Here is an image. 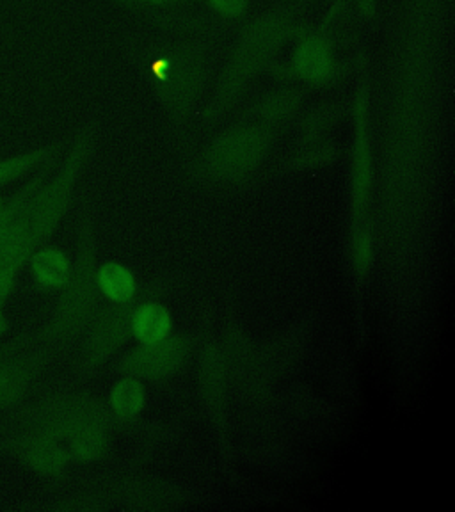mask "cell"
Instances as JSON below:
<instances>
[{
	"label": "cell",
	"instance_id": "obj_29",
	"mask_svg": "<svg viewBox=\"0 0 455 512\" xmlns=\"http://www.w3.org/2000/svg\"><path fill=\"white\" fill-rule=\"evenodd\" d=\"M11 329V320H9L8 310H6V303H0V338L8 335Z\"/></svg>",
	"mask_w": 455,
	"mask_h": 512
},
{
	"label": "cell",
	"instance_id": "obj_5",
	"mask_svg": "<svg viewBox=\"0 0 455 512\" xmlns=\"http://www.w3.org/2000/svg\"><path fill=\"white\" fill-rule=\"evenodd\" d=\"M276 132L244 121L214 137L201 152L198 171L216 184H239L255 175L271 153Z\"/></svg>",
	"mask_w": 455,
	"mask_h": 512
},
{
	"label": "cell",
	"instance_id": "obj_3",
	"mask_svg": "<svg viewBox=\"0 0 455 512\" xmlns=\"http://www.w3.org/2000/svg\"><path fill=\"white\" fill-rule=\"evenodd\" d=\"M152 88L176 125L198 111L212 82V64L205 48L191 41L166 43L150 50Z\"/></svg>",
	"mask_w": 455,
	"mask_h": 512
},
{
	"label": "cell",
	"instance_id": "obj_10",
	"mask_svg": "<svg viewBox=\"0 0 455 512\" xmlns=\"http://www.w3.org/2000/svg\"><path fill=\"white\" fill-rule=\"evenodd\" d=\"M0 457H9L45 479L63 477L68 464L72 463L63 441L18 429H9L0 438Z\"/></svg>",
	"mask_w": 455,
	"mask_h": 512
},
{
	"label": "cell",
	"instance_id": "obj_12",
	"mask_svg": "<svg viewBox=\"0 0 455 512\" xmlns=\"http://www.w3.org/2000/svg\"><path fill=\"white\" fill-rule=\"evenodd\" d=\"M54 349L41 345L38 349L27 347L0 360V413L18 406L29 393L32 384L45 372L52 361Z\"/></svg>",
	"mask_w": 455,
	"mask_h": 512
},
{
	"label": "cell",
	"instance_id": "obj_27",
	"mask_svg": "<svg viewBox=\"0 0 455 512\" xmlns=\"http://www.w3.org/2000/svg\"><path fill=\"white\" fill-rule=\"evenodd\" d=\"M20 272L0 269V303H8L9 297L15 294Z\"/></svg>",
	"mask_w": 455,
	"mask_h": 512
},
{
	"label": "cell",
	"instance_id": "obj_25",
	"mask_svg": "<svg viewBox=\"0 0 455 512\" xmlns=\"http://www.w3.org/2000/svg\"><path fill=\"white\" fill-rule=\"evenodd\" d=\"M118 6L141 11H164V9L180 8L192 0H111Z\"/></svg>",
	"mask_w": 455,
	"mask_h": 512
},
{
	"label": "cell",
	"instance_id": "obj_8",
	"mask_svg": "<svg viewBox=\"0 0 455 512\" xmlns=\"http://www.w3.org/2000/svg\"><path fill=\"white\" fill-rule=\"evenodd\" d=\"M351 164H349V210H351V228L368 223V207L372 201L374 189V146L370 130V86L363 80L356 89L352 102Z\"/></svg>",
	"mask_w": 455,
	"mask_h": 512
},
{
	"label": "cell",
	"instance_id": "obj_22",
	"mask_svg": "<svg viewBox=\"0 0 455 512\" xmlns=\"http://www.w3.org/2000/svg\"><path fill=\"white\" fill-rule=\"evenodd\" d=\"M224 365L221 352L216 347H210L205 352L203 360V393L207 397L212 415H223L224 409Z\"/></svg>",
	"mask_w": 455,
	"mask_h": 512
},
{
	"label": "cell",
	"instance_id": "obj_28",
	"mask_svg": "<svg viewBox=\"0 0 455 512\" xmlns=\"http://www.w3.org/2000/svg\"><path fill=\"white\" fill-rule=\"evenodd\" d=\"M354 8L363 18H374L379 11V0H354Z\"/></svg>",
	"mask_w": 455,
	"mask_h": 512
},
{
	"label": "cell",
	"instance_id": "obj_9",
	"mask_svg": "<svg viewBox=\"0 0 455 512\" xmlns=\"http://www.w3.org/2000/svg\"><path fill=\"white\" fill-rule=\"evenodd\" d=\"M137 296L127 303H111L95 313L88 328L82 333L79 368L82 376H93L98 368L104 367L132 336V315L136 312Z\"/></svg>",
	"mask_w": 455,
	"mask_h": 512
},
{
	"label": "cell",
	"instance_id": "obj_16",
	"mask_svg": "<svg viewBox=\"0 0 455 512\" xmlns=\"http://www.w3.org/2000/svg\"><path fill=\"white\" fill-rule=\"evenodd\" d=\"M64 150H66V143L57 141V143L45 144V146L31 148L27 152L0 159V187L13 184L24 176L36 173L47 162L63 155Z\"/></svg>",
	"mask_w": 455,
	"mask_h": 512
},
{
	"label": "cell",
	"instance_id": "obj_4",
	"mask_svg": "<svg viewBox=\"0 0 455 512\" xmlns=\"http://www.w3.org/2000/svg\"><path fill=\"white\" fill-rule=\"evenodd\" d=\"M95 146L96 125L88 123L75 134L72 143L66 144L61 159L25 205V221L38 248L54 237L70 212L80 176L93 157Z\"/></svg>",
	"mask_w": 455,
	"mask_h": 512
},
{
	"label": "cell",
	"instance_id": "obj_23",
	"mask_svg": "<svg viewBox=\"0 0 455 512\" xmlns=\"http://www.w3.org/2000/svg\"><path fill=\"white\" fill-rule=\"evenodd\" d=\"M336 155H338V150L331 143H322V141L306 143L303 152L294 155L288 162L287 168L294 169V171L319 168V166H324L331 160H335Z\"/></svg>",
	"mask_w": 455,
	"mask_h": 512
},
{
	"label": "cell",
	"instance_id": "obj_26",
	"mask_svg": "<svg viewBox=\"0 0 455 512\" xmlns=\"http://www.w3.org/2000/svg\"><path fill=\"white\" fill-rule=\"evenodd\" d=\"M31 345H34V335L16 336L8 342H0V360L13 356L16 352L24 351Z\"/></svg>",
	"mask_w": 455,
	"mask_h": 512
},
{
	"label": "cell",
	"instance_id": "obj_21",
	"mask_svg": "<svg viewBox=\"0 0 455 512\" xmlns=\"http://www.w3.org/2000/svg\"><path fill=\"white\" fill-rule=\"evenodd\" d=\"M111 411L116 418L121 420H130L134 416L139 415L144 408L146 402V390L144 384L136 379V377H125L120 383L112 388Z\"/></svg>",
	"mask_w": 455,
	"mask_h": 512
},
{
	"label": "cell",
	"instance_id": "obj_18",
	"mask_svg": "<svg viewBox=\"0 0 455 512\" xmlns=\"http://www.w3.org/2000/svg\"><path fill=\"white\" fill-rule=\"evenodd\" d=\"M64 447L70 454V459L75 463L91 464L104 459L111 447L109 429L107 427H86L75 432L68 440L64 441Z\"/></svg>",
	"mask_w": 455,
	"mask_h": 512
},
{
	"label": "cell",
	"instance_id": "obj_2",
	"mask_svg": "<svg viewBox=\"0 0 455 512\" xmlns=\"http://www.w3.org/2000/svg\"><path fill=\"white\" fill-rule=\"evenodd\" d=\"M95 224L89 214H82L77 228V249L72 272L59 292L56 308L40 333L34 335V344L48 345L54 351L75 342L86 331L100 306V288L96 281Z\"/></svg>",
	"mask_w": 455,
	"mask_h": 512
},
{
	"label": "cell",
	"instance_id": "obj_20",
	"mask_svg": "<svg viewBox=\"0 0 455 512\" xmlns=\"http://www.w3.org/2000/svg\"><path fill=\"white\" fill-rule=\"evenodd\" d=\"M351 253L352 274H354V287L358 288V294L361 288L365 287L372 265H374V233L370 223L361 224L356 228H351Z\"/></svg>",
	"mask_w": 455,
	"mask_h": 512
},
{
	"label": "cell",
	"instance_id": "obj_11",
	"mask_svg": "<svg viewBox=\"0 0 455 512\" xmlns=\"http://www.w3.org/2000/svg\"><path fill=\"white\" fill-rule=\"evenodd\" d=\"M191 354V340L184 335H169L155 344L139 345L120 361V370L139 381H159L173 376Z\"/></svg>",
	"mask_w": 455,
	"mask_h": 512
},
{
	"label": "cell",
	"instance_id": "obj_19",
	"mask_svg": "<svg viewBox=\"0 0 455 512\" xmlns=\"http://www.w3.org/2000/svg\"><path fill=\"white\" fill-rule=\"evenodd\" d=\"M96 281L100 294L111 303H127L136 297L137 283L132 271L118 262L98 265Z\"/></svg>",
	"mask_w": 455,
	"mask_h": 512
},
{
	"label": "cell",
	"instance_id": "obj_14",
	"mask_svg": "<svg viewBox=\"0 0 455 512\" xmlns=\"http://www.w3.org/2000/svg\"><path fill=\"white\" fill-rule=\"evenodd\" d=\"M29 203V201H27ZM38 244L32 239L31 230L25 221V207L9 224L8 230L0 239V269L20 272L29 264L31 256L36 253Z\"/></svg>",
	"mask_w": 455,
	"mask_h": 512
},
{
	"label": "cell",
	"instance_id": "obj_15",
	"mask_svg": "<svg viewBox=\"0 0 455 512\" xmlns=\"http://www.w3.org/2000/svg\"><path fill=\"white\" fill-rule=\"evenodd\" d=\"M32 280L45 292H56L66 285L72 272V260L64 251L52 246H41L29 260Z\"/></svg>",
	"mask_w": 455,
	"mask_h": 512
},
{
	"label": "cell",
	"instance_id": "obj_7",
	"mask_svg": "<svg viewBox=\"0 0 455 512\" xmlns=\"http://www.w3.org/2000/svg\"><path fill=\"white\" fill-rule=\"evenodd\" d=\"M288 45L290 52L285 63L276 61L269 70L278 79L315 89L329 88L342 79L344 63L328 25L315 29L303 25Z\"/></svg>",
	"mask_w": 455,
	"mask_h": 512
},
{
	"label": "cell",
	"instance_id": "obj_17",
	"mask_svg": "<svg viewBox=\"0 0 455 512\" xmlns=\"http://www.w3.org/2000/svg\"><path fill=\"white\" fill-rule=\"evenodd\" d=\"M173 317L164 304L146 301L137 304L132 315V336L141 345L155 344L171 335Z\"/></svg>",
	"mask_w": 455,
	"mask_h": 512
},
{
	"label": "cell",
	"instance_id": "obj_6",
	"mask_svg": "<svg viewBox=\"0 0 455 512\" xmlns=\"http://www.w3.org/2000/svg\"><path fill=\"white\" fill-rule=\"evenodd\" d=\"M11 429L32 431L66 441L86 427H111V413L104 402L88 392L52 393L18 409L11 418Z\"/></svg>",
	"mask_w": 455,
	"mask_h": 512
},
{
	"label": "cell",
	"instance_id": "obj_13",
	"mask_svg": "<svg viewBox=\"0 0 455 512\" xmlns=\"http://www.w3.org/2000/svg\"><path fill=\"white\" fill-rule=\"evenodd\" d=\"M304 98H306L304 88L296 86V84L274 89L271 93L262 96L249 109L246 121H253V123L271 128L272 132H276L278 128L296 118L297 112L301 111V107H303Z\"/></svg>",
	"mask_w": 455,
	"mask_h": 512
},
{
	"label": "cell",
	"instance_id": "obj_30",
	"mask_svg": "<svg viewBox=\"0 0 455 512\" xmlns=\"http://www.w3.org/2000/svg\"><path fill=\"white\" fill-rule=\"evenodd\" d=\"M2 210H4V201L0 198V216H2Z\"/></svg>",
	"mask_w": 455,
	"mask_h": 512
},
{
	"label": "cell",
	"instance_id": "obj_1",
	"mask_svg": "<svg viewBox=\"0 0 455 512\" xmlns=\"http://www.w3.org/2000/svg\"><path fill=\"white\" fill-rule=\"evenodd\" d=\"M310 0H287L253 18L233 45L212 93L200 111L203 125L223 120L240 96L264 72H269L281 52L303 27Z\"/></svg>",
	"mask_w": 455,
	"mask_h": 512
},
{
	"label": "cell",
	"instance_id": "obj_24",
	"mask_svg": "<svg viewBox=\"0 0 455 512\" xmlns=\"http://www.w3.org/2000/svg\"><path fill=\"white\" fill-rule=\"evenodd\" d=\"M201 2L212 15L226 22L242 20L251 9V0H201Z\"/></svg>",
	"mask_w": 455,
	"mask_h": 512
}]
</instances>
